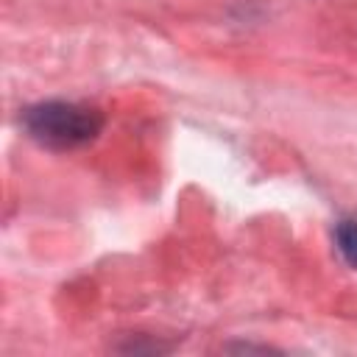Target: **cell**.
I'll return each mask as SVG.
<instances>
[{
  "mask_svg": "<svg viewBox=\"0 0 357 357\" xmlns=\"http://www.w3.org/2000/svg\"><path fill=\"white\" fill-rule=\"evenodd\" d=\"M22 126L39 145L53 151H70L92 142L100 134L103 114L92 106L50 100V103H36L25 109Z\"/></svg>",
  "mask_w": 357,
  "mask_h": 357,
  "instance_id": "1",
  "label": "cell"
},
{
  "mask_svg": "<svg viewBox=\"0 0 357 357\" xmlns=\"http://www.w3.org/2000/svg\"><path fill=\"white\" fill-rule=\"evenodd\" d=\"M335 243H337L340 257H343L351 268H357V220H351V218L340 220V223L335 226Z\"/></svg>",
  "mask_w": 357,
  "mask_h": 357,
  "instance_id": "2",
  "label": "cell"
}]
</instances>
